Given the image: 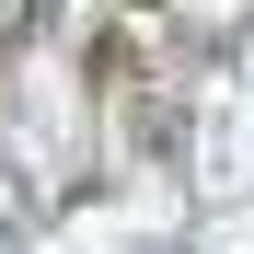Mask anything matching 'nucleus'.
<instances>
[{"label":"nucleus","instance_id":"f257e3e1","mask_svg":"<svg viewBox=\"0 0 254 254\" xmlns=\"http://www.w3.org/2000/svg\"><path fill=\"white\" fill-rule=\"evenodd\" d=\"M127 12H162V0H127Z\"/></svg>","mask_w":254,"mask_h":254}]
</instances>
